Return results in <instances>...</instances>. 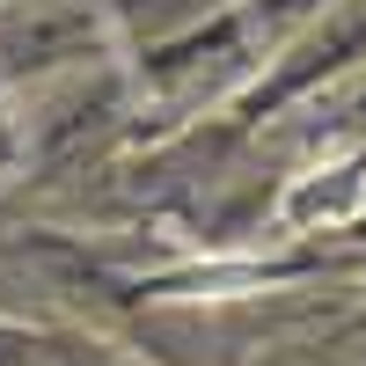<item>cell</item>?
I'll use <instances>...</instances> for the list:
<instances>
[{
  "label": "cell",
  "instance_id": "6da1fadb",
  "mask_svg": "<svg viewBox=\"0 0 366 366\" xmlns=\"http://www.w3.org/2000/svg\"><path fill=\"white\" fill-rule=\"evenodd\" d=\"M359 212H366V154H345L330 169L293 176L286 198H279L286 227H345V220H359Z\"/></svg>",
  "mask_w": 366,
  "mask_h": 366
}]
</instances>
